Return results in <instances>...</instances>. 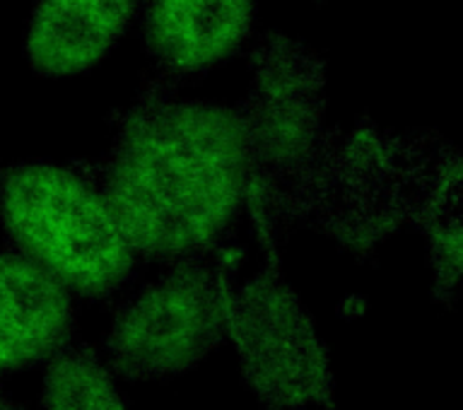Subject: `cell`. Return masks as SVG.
Here are the masks:
<instances>
[{"label": "cell", "instance_id": "obj_1", "mask_svg": "<svg viewBox=\"0 0 463 410\" xmlns=\"http://www.w3.org/2000/svg\"><path fill=\"white\" fill-rule=\"evenodd\" d=\"M251 162L237 111L155 100L118 130L97 191L136 256H205L249 198Z\"/></svg>", "mask_w": 463, "mask_h": 410}, {"label": "cell", "instance_id": "obj_2", "mask_svg": "<svg viewBox=\"0 0 463 410\" xmlns=\"http://www.w3.org/2000/svg\"><path fill=\"white\" fill-rule=\"evenodd\" d=\"M295 223L353 253H369L411 224L430 244L434 297L454 302L461 282V157L454 148L360 129L326 140Z\"/></svg>", "mask_w": 463, "mask_h": 410}, {"label": "cell", "instance_id": "obj_3", "mask_svg": "<svg viewBox=\"0 0 463 410\" xmlns=\"http://www.w3.org/2000/svg\"><path fill=\"white\" fill-rule=\"evenodd\" d=\"M0 223L14 252L80 297L104 300L133 273L136 252L107 203L68 167H5L0 172Z\"/></svg>", "mask_w": 463, "mask_h": 410}, {"label": "cell", "instance_id": "obj_4", "mask_svg": "<svg viewBox=\"0 0 463 410\" xmlns=\"http://www.w3.org/2000/svg\"><path fill=\"white\" fill-rule=\"evenodd\" d=\"M263 244V266L241 285H227V331L234 338L241 377L260 410L333 408L335 384L328 348L317 336L280 271L275 252V227L260 210L251 208Z\"/></svg>", "mask_w": 463, "mask_h": 410}, {"label": "cell", "instance_id": "obj_5", "mask_svg": "<svg viewBox=\"0 0 463 410\" xmlns=\"http://www.w3.org/2000/svg\"><path fill=\"white\" fill-rule=\"evenodd\" d=\"M237 114L251 162L246 201L273 227L295 223L328 140L318 65L292 43L268 46Z\"/></svg>", "mask_w": 463, "mask_h": 410}, {"label": "cell", "instance_id": "obj_6", "mask_svg": "<svg viewBox=\"0 0 463 410\" xmlns=\"http://www.w3.org/2000/svg\"><path fill=\"white\" fill-rule=\"evenodd\" d=\"M227 271L205 256L174 261L114 317L104 346L109 367L130 382L194 369L227 333Z\"/></svg>", "mask_w": 463, "mask_h": 410}, {"label": "cell", "instance_id": "obj_7", "mask_svg": "<svg viewBox=\"0 0 463 410\" xmlns=\"http://www.w3.org/2000/svg\"><path fill=\"white\" fill-rule=\"evenodd\" d=\"M72 331L71 292L17 252L0 253V377L49 362Z\"/></svg>", "mask_w": 463, "mask_h": 410}, {"label": "cell", "instance_id": "obj_8", "mask_svg": "<svg viewBox=\"0 0 463 410\" xmlns=\"http://www.w3.org/2000/svg\"><path fill=\"white\" fill-rule=\"evenodd\" d=\"M137 0H36L27 56L42 75H75L114 49Z\"/></svg>", "mask_w": 463, "mask_h": 410}, {"label": "cell", "instance_id": "obj_9", "mask_svg": "<svg viewBox=\"0 0 463 410\" xmlns=\"http://www.w3.org/2000/svg\"><path fill=\"white\" fill-rule=\"evenodd\" d=\"M253 10L256 0H150L147 42L172 71H203L239 49Z\"/></svg>", "mask_w": 463, "mask_h": 410}, {"label": "cell", "instance_id": "obj_10", "mask_svg": "<svg viewBox=\"0 0 463 410\" xmlns=\"http://www.w3.org/2000/svg\"><path fill=\"white\" fill-rule=\"evenodd\" d=\"M43 410H128L92 348L71 343L46 365Z\"/></svg>", "mask_w": 463, "mask_h": 410}, {"label": "cell", "instance_id": "obj_11", "mask_svg": "<svg viewBox=\"0 0 463 410\" xmlns=\"http://www.w3.org/2000/svg\"><path fill=\"white\" fill-rule=\"evenodd\" d=\"M0 410H27L22 404H17L10 394L5 391V386L0 384Z\"/></svg>", "mask_w": 463, "mask_h": 410}]
</instances>
